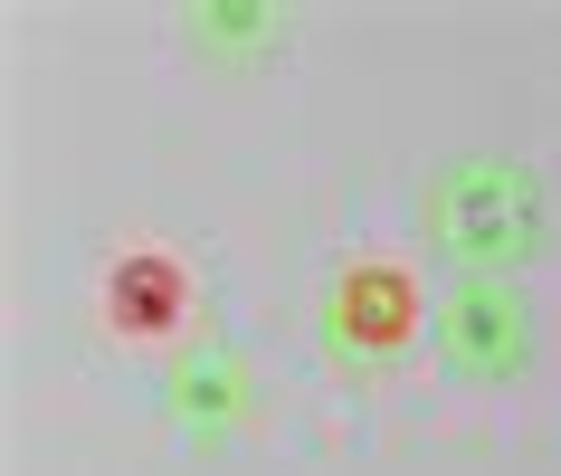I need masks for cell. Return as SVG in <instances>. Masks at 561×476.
Returning <instances> with one entry per match:
<instances>
[{"instance_id": "1", "label": "cell", "mask_w": 561, "mask_h": 476, "mask_svg": "<svg viewBox=\"0 0 561 476\" xmlns=\"http://www.w3.org/2000/svg\"><path fill=\"white\" fill-rule=\"evenodd\" d=\"M428 219H438L447 258H467V276H514V258L542 238V191H533L524 162L476 152V162H447V172H438Z\"/></svg>"}, {"instance_id": "2", "label": "cell", "mask_w": 561, "mask_h": 476, "mask_svg": "<svg viewBox=\"0 0 561 476\" xmlns=\"http://www.w3.org/2000/svg\"><path fill=\"white\" fill-rule=\"evenodd\" d=\"M438 353L457 382H504V372H524L533 353V315L514 296V276H457L438 296Z\"/></svg>"}, {"instance_id": "5", "label": "cell", "mask_w": 561, "mask_h": 476, "mask_svg": "<svg viewBox=\"0 0 561 476\" xmlns=\"http://www.w3.org/2000/svg\"><path fill=\"white\" fill-rule=\"evenodd\" d=\"M172 315H181V276L162 258L115 268V325H172Z\"/></svg>"}, {"instance_id": "3", "label": "cell", "mask_w": 561, "mask_h": 476, "mask_svg": "<svg viewBox=\"0 0 561 476\" xmlns=\"http://www.w3.org/2000/svg\"><path fill=\"white\" fill-rule=\"evenodd\" d=\"M410 276L400 268H362V276H343V305H333V325L353 333V343H400L410 333Z\"/></svg>"}, {"instance_id": "4", "label": "cell", "mask_w": 561, "mask_h": 476, "mask_svg": "<svg viewBox=\"0 0 561 476\" xmlns=\"http://www.w3.org/2000/svg\"><path fill=\"white\" fill-rule=\"evenodd\" d=\"M238 400H248V382H238V362H229V353H191V362L172 372V410H181V419H201V429H229Z\"/></svg>"}]
</instances>
